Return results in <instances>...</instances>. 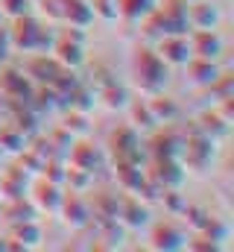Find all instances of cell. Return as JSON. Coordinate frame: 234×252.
Masks as SVG:
<instances>
[{"label":"cell","instance_id":"cell-9","mask_svg":"<svg viewBox=\"0 0 234 252\" xmlns=\"http://www.w3.org/2000/svg\"><path fill=\"white\" fill-rule=\"evenodd\" d=\"M115 220L126 229V232H141V229H146V226L152 223V217H149V205H144L135 193H120Z\"/></svg>","mask_w":234,"mask_h":252},{"label":"cell","instance_id":"cell-31","mask_svg":"<svg viewBox=\"0 0 234 252\" xmlns=\"http://www.w3.org/2000/svg\"><path fill=\"white\" fill-rule=\"evenodd\" d=\"M178 217H184V226H187L190 232H202L205 223L211 220V211L202 208V205H190V202H184V208H181Z\"/></svg>","mask_w":234,"mask_h":252},{"label":"cell","instance_id":"cell-14","mask_svg":"<svg viewBox=\"0 0 234 252\" xmlns=\"http://www.w3.org/2000/svg\"><path fill=\"white\" fill-rule=\"evenodd\" d=\"M56 59L50 56V53H27V62L21 64V70L27 73V79L32 82V85H50L53 82V76L58 73Z\"/></svg>","mask_w":234,"mask_h":252},{"label":"cell","instance_id":"cell-4","mask_svg":"<svg viewBox=\"0 0 234 252\" xmlns=\"http://www.w3.org/2000/svg\"><path fill=\"white\" fill-rule=\"evenodd\" d=\"M106 150H109L112 161H115V158H129V161L144 164V141H141V135H138L129 124L115 126V129L109 132Z\"/></svg>","mask_w":234,"mask_h":252},{"label":"cell","instance_id":"cell-17","mask_svg":"<svg viewBox=\"0 0 234 252\" xmlns=\"http://www.w3.org/2000/svg\"><path fill=\"white\" fill-rule=\"evenodd\" d=\"M94 91H97V106L106 109V112H123V109L129 106V100H132L129 88H126L123 82H117V79L100 85V88H94Z\"/></svg>","mask_w":234,"mask_h":252},{"label":"cell","instance_id":"cell-25","mask_svg":"<svg viewBox=\"0 0 234 252\" xmlns=\"http://www.w3.org/2000/svg\"><path fill=\"white\" fill-rule=\"evenodd\" d=\"M123 112L129 115V126H132L138 135H146V132H152V129L158 126L152 121V112H149L146 100H129V106H126Z\"/></svg>","mask_w":234,"mask_h":252},{"label":"cell","instance_id":"cell-15","mask_svg":"<svg viewBox=\"0 0 234 252\" xmlns=\"http://www.w3.org/2000/svg\"><path fill=\"white\" fill-rule=\"evenodd\" d=\"M103 161H106V153L97 150V147H91V144H85L82 138H76V141L67 147V158H64V164L79 167V170H88V173H94Z\"/></svg>","mask_w":234,"mask_h":252},{"label":"cell","instance_id":"cell-10","mask_svg":"<svg viewBox=\"0 0 234 252\" xmlns=\"http://www.w3.org/2000/svg\"><path fill=\"white\" fill-rule=\"evenodd\" d=\"M187 44H190V56L196 59H214L220 62L223 50H226V41L217 30H190L187 32Z\"/></svg>","mask_w":234,"mask_h":252},{"label":"cell","instance_id":"cell-27","mask_svg":"<svg viewBox=\"0 0 234 252\" xmlns=\"http://www.w3.org/2000/svg\"><path fill=\"white\" fill-rule=\"evenodd\" d=\"M155 6H158V0H117V21L141 24Z\"/></svg>","mask_w":234,"mask_h":252},{"label":"cell","instance_id":"cell-20","mask_svg":"<svg viewBox=\"0 0 234 252\" xmlns=\"http://www.w3.org/2000/svg\"><path fill=\"white\" fill-rule=\"evenodd\" d=\"M190 124H193V129H199L202 135H208L211 141H220V138H226V135L232 132V124H229V121H226L214 106H211V109H205V112H199Z\"/></svg>","mask_w":234,"mask_h":252},{"label":"cell","instance_id":"cell-8","mask_svg":"<svg viewBox=\"0 0 234 252\" xmlns=\"http://www.w3.org/2000/svg\"><path fill=\"white\" fill-rule=\"evenodd\" d=\"M146 229H149V235H146V247H149V250H155V252H178V250H184L187 232H184L176 220L149 223Z\"/></svg>","mask_w":234,"mask_h":252},{"label":"cell","instance_id":"cell-24","mask_svg":"<svg viewBox=\"0 0 234 252\" xmlns=\"http://www.w3.org/2000/svg\"><path fill=\"white\" fill-rule=\"evenodd\" d=\"M64 109H73V112H82V115H91L97 109V91L82 79L67 97H64Z\"/></svg>","mask_w":234,"mask_h":252},{"label":"cell","instance_id":"cell-11","mask_svg":"<svg viewBox=\"0 0 234 252\" xmlns=\"http://www.w3.org/2000/svg\"><path fill=\"white\" fill-rule=\"evenodd\" d=\"M152 50L167 67H181L190 59V44L187 35H161L158 41H152Z\"/></svg>","mask_w":234,"mask_h":252},{"label":"cell","instance_id":"cell-23","mask_svg":"<svg viewBox=\"0 0 234 252\" xmlns=\"http://www.w3.org/2000/svg\"><path fill=\"white\" fill-rule=\"evenodd\" d=\"M27 188H29V176L21 167L0 170V199H21L27 196Z\"/></svg>","mask_w":234,"mask_h":252},{"label":"cell","instance_id":"cell-34","mask_svg":"<svg viewBox=\"0 0 234 252\" xmlns=\"http://www.w3.org/2000/svg\"><path fill=\"white\" fill-rule=\"evenodd\" d=\"M205 91H208V97H211L214 103H217V100H223V97H232V94H234V79L229 76V73H220V76H217Z\"/></svg>","mask_w":234,"mask_h":252},{"label":"cell","instance_id":"cell-16","mask_svg":"<svg viewBox=\"0 0 234 252\" xmlns=\"http://www.w3.org/2000/svg\"><path fill=\"white\" fill-rule=\"evenodd\" d=\"M181 67H184L187 85H193V88H208V85L223 73L220 62H214V59H196V56H190Z\"/></svg>","mask_w":234,"mask_h":252},{"label":"cell","instance_id":"cell-26","mask_svg":"<svg viewBox=\"0 0 234 252\" xmlns=\"http://www.w3.org/2000/svg\"><path fill=\"white\" fill-rule=\"evenodd\" d=\"M0 214L6 217L9 226H12V223H27V220H38V211L29 205L27 196H21V199H3Z\"/></svg>","mask_w":234,"mask_h":252},{"label":"cell","instance_id":"cell-38","mask_svg":"<svg viewBox=\"0 0 234 252\" xmlns=\"http://www.w3.org/2000/svg\"><path fill=\"white\" fill-rule=\"evenodd\" d=\"M0 24H3V12H0Z\"/></svg>","mask_w":234,"mask_h":252},{"label":"cell","instance_id":"cell-32","mask_svg":"<svg viewBox=\"0 0 234 252\" xmlns=\"http://www.w3.org/2000/svg\"><path fill=\"white\" fill-rule=\"evenodd\" d=\"M64 185H67V190L85 193V190L94 185V173H88V170H79V167H70V164H67V170H64Z\"/></svg>","mask_w":234,"mask_h":252},{"label":"cell","instance_id":"cell-33","mask_svg":"<svg viewBox=\"0 0 234 252\" xmlns=\"http://www.w3.org/2000/svg\"><path fill=\"white\" fill-rule=\"evenodd\" d=\"M35 9L32 0H0V12H3V21H12V18H21V15H29Z\"/></svg>","mask_w":234,"mask_h":252},{"label":"cell","instance_id":"cell-6","mask_svg":"<svg viewBox=\"0 0 234 252\" xmlns=\"http://www.w3.org/2000/svg\"><path fill=\"white\" fill-rule=\"evenodd\" d=\"M56 217L67 226V229H73V232L88 229V226H91V202H88L82 193H76V190H64V193H61V202H58Z\"/></svg>","mask_w":234,"mask_h":252},{"label":"cell","instance_id":"cell-30","mask_svg":"<svg viewBox=\"0 0 234 252\" xmlns=\"http://www.w3.org/2000/svg\"><path fill=\"white\" fill-rule=\"evenodd\" d=\"M202 235H205L211 244H217L220 250H226V247H229V238H232V226H229L226 220H220V217H211V220L205 223Z\"/></svg>","mask_w":234,"mask_h":252},{"label":"cell","instance_id":"cell-28","mask_svg":"<svg viewBox=\"0 0 234 252\" xmlns=\"http://www.w3.org/2000/svg\"><path fill=\"white\" fill-rule=\"evenodd\" d=\"M27 144H29V138L21 129H15L9 121L0 126V156H18L27 150Z\"/></svg>","mask_w":234,"mask_h":252},{"label":"cell","instance_id":"cell-36","mask_svg":"<svg viewBox=\"0 0 234 252\" xmlns=\"http://www.w3.org/2000/svg\"><path fill=\"white\" fill-rule=\"evenodd\" d=\"M35 9L47 18V24H61V0H35Z\"/></svg>","mask_w":234,"mask_h":252},{"label":"cell","instance_id":"cell-29","mask_svg":"<svg viewBox=\"0 0 234 252\" xmlns=\"http://www.w3.org/2000/svg\"><path fill=\"white\" fill-rule=\"evenodd\" d=\"M61 129L76 141V138H85L88 132H91V124H88V115H82V112H73V109H64V115H61Z\"/></svg>","mask_w":234,"mask_h":252},{"label":"cell","instance_id":"cell-18","mask_svg":"<svg viewBox=\"0 0 234 252\" xmlns=\"http://www.w3.org/2000/svg\"><path fill=\"white\" fill-rule=\"evenodd\" d=\"M94 21V9L91 0H61V24L58 27H76V30H88Z\"/></svg>","mask_w":234,"mask_h":252},{"label":"cell","instance_id":"cell-13","mask_svg":"<svg viewBox=\"0 0 234 252\" xmlns=\"http://www.w3.org/2000/svg\"><path fill=\"white\" fill-rule=\"evenodd\" d=\"M41 241H44V232H41L38 220L12 223L9 235H6V250H38Z\"/></svg>","mask_w":234,"mask_h":252},{"label":"cell","instance_id":"cell-1","mask_svg":"<svg viewBox=\"0 0 234 252\" xmlns=\"http://www.w3.org/2000/svg\"><path fill=\"white\" fill-rule=\"evenodd\" d=\"M170 82V67L155 56L152 47H138L132 56V85L141 97L161 94Z\"/></svg>","mask_w":234,"mask_h":252},{"label":"cell","instance_id":"cell-37","mask_svg":"<svg viewBox=\"0 0 234 252\" xmlns=\"http://www.w3.org/2000/svg\"><path fill=\"white\" fill-rule=\"evenodd\" d=\"M9 56H12V47H9V35H6V27L0 24V64L9 62Z\"/></svg>","mask_w":234,"mask_h":252},{"label":"cell","instance_id":"cell-22","mask_svg":"<svg viewBox=\"0 0 234 252\" xmlns=\"http://www.w3.org/2000/svg\"><path fill=\"white\" fill-rule=\"evenodd\" d=\"M112 167H115V179L120 190L123 193H132V190L138 188L144 179H146V173H144V164H138V161H129V158H115L112 161Z\"/></svg>","mask_w":234,"mask_h":252},{"label":"cell","instance_id":"cell-5","mask_svg":"<svg viewBox=\"0 0 234 252\" xmlns=\"http://www.w3.org/2000/svg\"><path fill=\"white\" fill-rule=\"evenodd\" d=\"M144 173H146V179H152L158 188H181V182H184V167H181V161L178 158H170V156H149L146 158V164H144Z\"/></svg>","mask_w":234,"mask_h":252},{"label":"cell","instance_id":"cell-12","mask_svg":"<svg viewBox=\"0 0 234 252\" xmlns=\"http://www.w3.org/2000/svg\"><path fill=\"white\" fill-rule=\"evenodd\" d=\"M0 94H3L6 100H24V103H29L32 82L27 79V73H24L21 67L0 64Z\"/></svg>","mask_w":234,"mask_h":252},{"label":"cell","instance_id":"cell-39","mask_svg":"<svg viewBox=\"0 0 234 252\" xmlns=\"http://www.w3.org/2000/svg\"><path fill=\"white\" fill-rule=\"evenodd\" d=\"M184 3H196V0H184Z\"/></svg>","mask_w":234,"mask_h":252},{"label":"cell","instance_id":"cell-2","mask_svg":"<svg viewBox=\"0 0 234 252\" xmlns=\"http://www.w3.org/2000/svg\"><path fill=\"white\" fill-rule=\"evenodd\" d=\"M50 56L61 67L79 70L85 64V30H76V27H61V30H56V41L50 47Z\"/></svg>","mask_w":234,"mask_h":252},{"label":"cell","instance_id":"cell-7","mask_svg":"<svg viewBox=\"0 0 234 252\" xmlns=\"http://www.w3.org/2000/svg\"><path fill=\"white\" fill-rule=\"evenodd\" d=\"M61 193H64L61 185L44 179V176H35V179L29 182V188H27V199H29V205L38 211V217H41V214H44V217H56Z\"/></svg>","mask_w":234,"mask_h":252},{"label":"cell","instance_id":"cell-19","mask_svg":"<svg viewBox=\"0 0 234 252\" xmlns=\"http://www.w3.org/2000/svg\"><path fill=\"white\" fill-rule=\"evenodd\" d=\"M149 112H152V121L158 126H170V124H178L181 121V109L173 97H167L164 91L161 94H152V97H144Z\"/></svg>","mask_w":234,"mask_h":252},{"label":"cell","instance_id":"cell-3","mask_svg":"<svg viewBox=\"0 0 234 252\" xmlns=\"http://www.w3.org/2000/svg\"><path fill=\"white\" fill-rule=\"evenodd\" d=\"M41 27H44V24H41L32 12H29V15H21V18H12V24L6 27L12 53H35Z\"/></svg>","mask_w":234,"mask_h":252},{"label":"cell","instance_id":"cell-40","mask_svg":"<svg viewBox=\"0 0 234 252\" xmlns=\"http://www.w3.org/2000/svg\"><path fill=\"white\" fill-rule=\"evenodd\" d=\"M32 3H35V0H32Z\"/></svg>","mask_w":234,"mask_h":252},{"label":"cell","instance_id":"cell-21","mask_svg":"<svg viewBox=\"0 0 234 252\" xmlns=\"http://www.w3.org/2000/svg\"><path fill=\"white\" fill-rule=\"evenodd\" d=\"M187 24H190V30H217V24H220V9H217L211 0L187 3Z\"/></svg>","mask_w":234,"mask_h":252},{"label":"cell","instance_id":"cell-35","mask_svg":"<svg viewBox=\"0 0 234 252\" xmlns=\"http://www.w3.org/2000/svg\"><path fill=\"white\" fill-rule=\"evenodd\" d=\"M91 9H94V18H100L106 24L117 21V0H91Z\"/></svg>","mask_w":234,"mask_h":252}]
</instances>
